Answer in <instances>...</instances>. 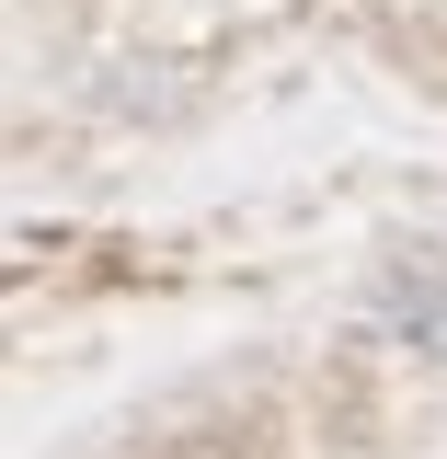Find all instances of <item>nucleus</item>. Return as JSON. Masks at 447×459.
<instances>
[{"instance_id":"f257e3e1","label":"nucleus","mask_w":447,"mask_h":459,"mask_svg":"<svg viewBox=\"0 0 447 459\" xmlns=\"http://www.w3.org/2000/svg\"><path fill=\"white\" fill-rule=\"evenodd\" d=\"M379 333H391L401 356H425V368L447 356V264L425 253V241L379 264Z\"/></svg>"}]
</instances>
